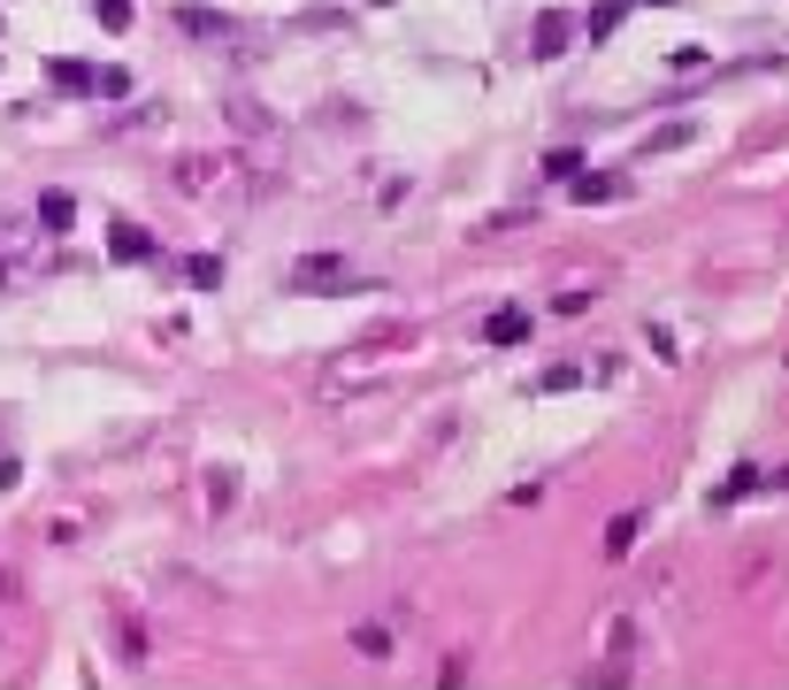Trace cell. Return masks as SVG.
<instances>
[{
    "instance_id": "6da1fadb",
    "label": "cell",
    "mask_w": 789,
    "mask_h": 690,
    "mask_svg": "<svg viewBox=\"0 0 789 690\" xmlns=\"http://www.w3.org/2000/svg\"><path fill=\"white\" fill-rule=\"evenodd\" d=\"M100 629H108V653H116L123 668H147V660H154V629H147V614H139L131 599H108V606H100Z\"/></svg>"
},
{
    "instance_id": "7a4b0ae2",
    "label": "cell",
    "mask_w": 789,
    "mask_h": 690,
    "mask_svg": "<svg viewBox=\"0 0 789 690\" xmlns=\"http://www.w3.org/2000/svg\"><path fill=\"white\" fill-rule=\"evenodd\" d=\"M353 284V261L345 254H300L292 269H284V292H300V300H329V292H345Z\"/></svg>"
},
{
    "instance_id": "3957f363",
    "label": "cell",
    "mask_w": 789,
    "mask_h": 690,
    "mask_svg": "<svg viewBox=\"0 0 789 690\" xmlns=\"http://www.w3.org/2000/svg\"><path fill=\"white\" fill-rule=\"evenodd\" d=\"M39 230H31V215L15 223V215H0V292H15V284H31V269H39Z\"/></svg>"
},
{
    "instance_id": "277c9868",
    "label": "cell",
    "mask_w": 789,
    "mask_h": 690,
    "mask_svg": "<svg viewBox=\"0 0 789 690\" xmlns=\"http://www.w3.org/2000/svg\"><path fill=\"white\" fill-rule=\"evenodd\" d=\"M108 261H123V269H161L169 254H161V238L147 223H108Z\"/></svg>"
},
{
    "instance_id": "5b68a950",
    "label": "cell",
    "mask_w": 789,
    "mask_h": 690,
    "mask_svg": "<svg viewBox=\"0 0 789 690\" xmlns=\"http://www.w3.org/2000/svg\"><path fill=\"white\" fill-rule=\"evenodd\" d=\"M31 230H39L46 246H62V238L77 230V192H62V184H46V192L31 200Z\"/></svg>"
},
{
    "instance_id": "8992f818",
    "label": "cell",
    "mask_w": 789,
    "mask_h": 690,
    "mask_svg": "<svg viewBox=\"0 0 789 690\" xmlns=\"http://www.w3.org/2000/svg\"><path fill=\"white\" fill-rule=\"evenodd\" d=\"M568 39H575V15H568V8H544V15L529 23V54H537V62H560Z\"/></svg>"
},
{
    "instance_id": "52a82bcc",
    "label": "cell",
    "mask_w": 789,
    "mask_h": 690,
    "mask_svg": "<svg viewBox=\"0 0 789 690\" xmlns=\"http://www.w3.org/2000/svg\"><path fill=\"white\" fill-rule=\"evenodd\" d=\"M223 176H230V162H223V154H184V162H176V176H169V184H176L184 200H207V192H215Z\"/></svg>"
},
{
    "instance_id": "ba28073f",
    "label": "cell",
    "mask_w": 789,
    "mask_h": 690,
    "mask_svg": "<svg viewBox=\"0 0 789 690\" xmlns=\"http://www.w3.org/2000/svg\"><path fill=\"white\" fill-rule=\"evenodd\" d=\"M568 192H575L583 207H606V200H629L636 184H629V170H575V176H568Z\"/></svg>"
},
{
    "instance_id": "9c48e42d",
    "label": "cell",
    "mask_w": 789,
    "mask_h": 690,
    "mask_svg": "<svg viewBox=\"0 0 789 690\" xmlns=\"http://www.w3.org/2000/svg\"><path fill=\"white\" fill-rule=\"evenodd\" d=\"M169 23H176L184 39H207V46L230 39V15H223V8H192V0H184V8H169Z\"/></svg>"
},
{
    "instance_id": "30bf717a",
    "label": "cell",
    "mask_w": 789,
    "mask_h": 690,
    "mask_svg": "<svg viewBox=\"0 0 789 690\" xmlns=\"http://www.w3.org/2000/svg\"><path fill=\"white\" fill-rule=\"evenodd\" d=\"M529 331H537L529 308H490L483 315V345H529Z\"/></svg>"
},
{
    "instance_id": "8fae6325",
    "label": "cell",
    "mask_w": 789,
    "mask_h": 690,
    "mask_svg": "<svg viewBox=\"0 0 789 690\" xmlns=\"http://www.w3.org/2000/svg\"><path fill=\"white\" fill-rule=\"evenodd\" d=\"M575 384H591V368H583V360H544L529 391H537V399H552V391H575Z\"/></svg>"
},
{
    "instance_id": "7c38bea8",
    "label": "cell",
    "mask_w": 789,
    "mask_h": 690,
    "mask_svg": "<svg viewBox=\"0 0 789 690\" xmlns=\"http://www.w3.org/2000/svg\"><path fill=\"white\" fill-rule=\"evenodd\" d=\"M46 85H54L62 100H93V69H85V62H46Z\"/></svg>"
},
{
    "instance_id": "4fadbf2b",
    "label": "cell",
    "mask_w": 789,
    "mask_h": 690,
    "mask_svg": "<svg viewBox=\"0 0 789 690\" xmlns=\"http://www.w3.org/2000/svg\"><path fill=\"white\" fill-rule=\"evenodd\" d=\"M690 139H698V123H659V131L636 139V154H644V162H651V154H682Z\"/></svg>"
},
{
    "instance_id": "5bb4252c",
    "label": "cell",
    "mask_w": 789,
    "mask_h": 690,
    "mask_svg": "<svg viewBox=\"0 0 789 690\" xmlns=\"http://www.w3.org/2000/svg\"><path fill=\"white\" fill-rule=\"evenodd\" d=\"M176 277H184L192 292H215L230 269H223V254H184V261H176Z\"/></svg>"
},
{
    "instance_id": "9a60e30c",
    "label": "cell",
    "mask_w": 789,
    "mask_h": 690,
    "mask_svg": "<svg viewBox=\"0 0 789 690\" xmlns=\"http://www.w3.org/2000/svg\"><path fill=\"white\" fill-rule=\"evenodd\" d=\"M238 492H246V484H238V468H207V515H230V507H238Z\"/></svg>"
},
{
    "instance_id": "2e32d148",
    "label": "cell",
    "mask_w": 789,
    "mask_h": 690,
    "mask_svg": "<svg viewBox=\"0 0 789 690\" xmlns=\"http://www.w3.org/2000/svg\"><path fill=\"white\" fill-rule=\"evenodd\" d=\"M353 653L360 660H391V622H360L353 629Z\"/></svg>"
},
{
    "instance_id": "e0dca14e",
    "label": "cell",
    "mask_w": 789,
    "mask_h": 690,
    "mask_svg": "<svg viewBox=\"0 0 789 690\" xmlns=\"http://www.w3.org/2000/svg\"><path fill=\"white\" fill-rule=\"evenodd\" d=\"M636 529H644V515H636V507L606 521V560H622V552H629V545H636Z\"/></svg>"
},
{
    "instance_id": "ac0fdd59",
    "label": "cell",
    "mask_w": 789,
    "mask_h": 690,
    "mask_svg": "<svg viewBox=\"0 0 789 690\" xmlns=\"http://www.w3.org/2000/svg\"><path fill=\"white\" fill-rule=\"evenodd\" d=\"M622 15H629V0H606V8H591V15H583V31H591V39H614V31H622Z\"/></svg>"
},
{
    "instance_id": "d6986e66",
    "label": "cell",
    "mask_w": 789,
    "mask_h": 690,
    "mask_svg": "<svg viewBox=\"0 0 789 690\" xmlns=\"http://www.w3.org/2000/svg\"><path fill=\"white\" fill-rule=\"evenodd\" d=\"M575 170H591V162H583V147H552V154H544V176H552V184H568Z\"/></svg>"
},
{
    "instance_id": "ffe728a7",
    "label": "cell",
    "mask_w": 789,
    "mask_h": 690,
    "mask_svg": "<svg viewBox=\"0 0 789 690\" xmlns=\"http://www.w3.org/2000/svg\"><path fill=\"white\" fill-rule=\"evenodd\" d=\"M93 100H131V69H93Z\"/></svg>"
},
{
    "instance_id": "44dd1931",
    "label": "cell",
    "mask_w": 789,
    "mask_h": 690,
    "mask_svg": "<svg viewBox=\"0 0 789 690\" xmlns=\"http://www.w3.org/2000/svg\"><path fill=\"white\" fill-rule=\"evenodd\" d=\"M223 108H230L238 131H269V108H261V100H223Z\"/></svg>"
},
{
    "instance_id": "7402d4cb",
    "label": "cell",
    "mask_w": 789,
    "mask_h": 690,
    "mask_svg": "<svg viewBox=\"0 0 789 690\" xmlns=\"http://www.w3.org/2000/svg\"><path fill=\"white\" fill-rule=\"evenodd\" d=\"M437 690H468V653H445V668H437Z\"/></svg>"
},
{
    "instance_id": "603a6c76",
    "label": "cell",
    "mask_w": 789,
    "mask_h": 690,
    "mask_svg": "<svg viewBox=\"0 0 789 690\" xmlns=\"http://www.w3.org/2000/svg\"><path fill=\"white\" fill-rule=\"evenodd\" d=\"M591 300H598V292H591V284H568V292H560V300H552V315H583V308H591Z\"/></svg>"
},
{
    "instance_id": "cb8c5ba5",
    "label": "cell",
    "mask_w": 789,
    "mask_h": 690,
    "mask_svg": "<svg viewBox=\"0 0 789 690\" xmlns=\"http://www.w3.org/2000/svg\"><path fill=\"white\" fill-rule=\"evenodd\" d=\"M93 15H100L108 31H131V0H93Z\"/></svg>"
},
{
    "instance_id": "d4e9b609",
    "label": "cell",
    "mask_w": 789,
    "mask_h": 690,
    "mask_svg": "<svg viewBox=\"0 0 789 690\" xmlns=\"http://www.w3.org/2000/svg\"><path fill=\"white\" fill-rule=\"evenodd\" d=\"M606 653L629 660V653H636V622H614V629H606Z\"/></svg>"
}]
</instances>
